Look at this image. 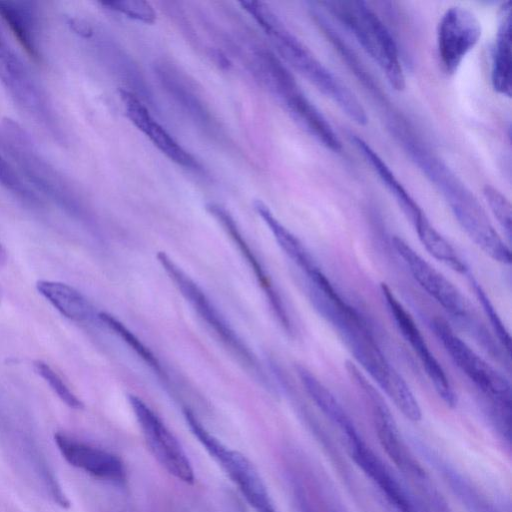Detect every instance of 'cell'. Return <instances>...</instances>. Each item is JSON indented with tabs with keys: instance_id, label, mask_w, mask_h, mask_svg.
<instances>
[{
	"instance_id": "1",
	"label": "cell",
	"mask_w": 512,
	"mask_h": 512,
	"mask_svg": "<svg viewBox=\"0 0 512 512\" xmlns=\"http://www.w3.org/2000/svg\"><path fill=\"white\" fill-rule=\"evenodd\" d=\"M240 4L261 26L288 64L353 122L361 126L368 123L366 110L353 91L291 33L266 4L258 1H242Z\"/></svg>"
},
{
	"instance_id": "2",
	"label": "cell",
	"mask_w": 512,
	"mask_h": 512,
	"mask_svg": "<svg viewBox=\"0 0 512 512\" xmlns=\"http://www.w3.org/2000/svg\"><path fill=\"white\" fill-rule=\"evenodd\" d=\"M318 3L354 36L362 49L378 65L390 86L402 91L406 80L397 44L375 11L364 1Z\"/></svg>"
},
{
	"instance_id": "3",
	"label": "cell",
	"mask_w": 512,
	"mask_h": 512,
	"mask_svg": "<svg viewBox=\"0 0 512 512\" xmlns=\"http://www.w3.org/2000/svg\"><path fill=\"white\" fill-rule=\"evenodd\" d=\"M385 125L407 156L442 194L450 209L474 198V194L430 148L413 125L392 106L385 109Z\"/></svg>"
},
{
	"instance_id": "4",
	"label": "cell",
	"mask_w": 512,
	"mask_h": 512,
	"mask_svg": "<svg viewBox=\"0 0 512 512\" xmlns=\"http://www.w3.org/2000/svg\"><path fill=\"white\" fill-rule=\"evenodd\" d=\"M157 259L181 295L224 346L227 347L246 368L253 371L262 381H265V375L256 356L238 336L201 287L166 253L159 252Z\"/></svg>"
},
{
	"instance_id": "5",
	"label": "cell",
	"mask_w": 512,
	"mask_h": 512,
	"mask_svg": "<svg viewBox=\"0 0 512 512\" xmlns=\"http://www.w3.org/2000/svg\"><path fill=\"white\" fill-rule=\"evenodd\" d=\"M187 425L210 456L224 469L256 512H277L264 481L252 462L213 436L188 408L183 409Z\"/></svg>"
},
{
	"instance_id": "6",
	"label": "cell",
	"mask_w": 512,
	"mask_h": 512,
	"mask_svg": "<svg viewBox=\"0 0 512 512\" xmlns=\"http://www.w3.org/2000/svg\"><path fill=\"white\" fill-rule=\"evenodd\" d=\"M431 327L456 366L482 392L510 407L509 381L455 334L444 320L434 319Z\"/></svg>"
},
{
	"instance_id": "7",
	"label": "cell",
	"mask_w": 512,
	"mask_h": 512,
	"mask_svg": "<svg viewBox=\"0 0 512 512\" xmlns=\"http://www.w3.org/2000/svg\"><path fill=\"white\" fill-rule=\"evenodd\" d=\"M128 400L150 451L165 470L178 480L192 484V465L182 445L162 419L139 397Z\"/></svg>"
},
{
	"instance_id": "8",
	"label": "cell",
	"mask_w": 512,
	"mask_h": 512,
	"mask_svg": "<svg viewBox=\"0 0 512 512\" xmlns=\"http://www.w3.org/2000/svg\"><path fill=\"white\" fill-rule=\"evenodd\" d=\"M482 26L477 16L462 6L449 7L437 28V50L443 70L452 75L477 45Z\"/></svg>"
},
{
	"instance_id": "9",
	"label": "cell",
	"mask_w": 512,
	"mask_h": 512,
	"mask_svg": "<svg viewBox=\"0 0 512 512\" xmlns=\"http://www.w3.org/2000/svg\"><path fill=\"white\" fill-rule=\"evenodd\" d=\"M0 83L14 101L37 121L52 125L45 95L0 29Z\"/></svg>"
},
{
	"instance_id": "10",
	"label": "cell",
	"mask_w": 512,
	"mask_h": 512,
	"mask_svg": "<svg viewBox=\"0 0 512 512\" xmlns=\"http://www.w3.org/2000/svg\"><path fill=\"white\" fill-rule=\"evenodd\" d=\"M293 119L318 143L332 152L342 151L337 134L324 115L306 97L290 72L281 75L269 89Z\"/></svg>"
},
{
	"instance_id": "11",
	"label": "cell",
	"mask_w": 512,
	"mask_h": 512,
	"mask_svg": "<svg viewBox=\"0 0 512 512\" xmlns=\"http://www.w3.org/2000/svg\"><path fill=\"white\" fill-rule=\"evenodd\" d=\"M381 290L397 328L417 354L435 391L448 406L454 407L457 402L456 394L444 369L430 351L418 326L387 285L381 284Z\"/></svg>"
},
{
	"instance_id": "12",
	"label": "cell",
	"mask_w": 512,
	"mask_h": 512,
	"mask_svg": "<svg viewBox=\"0 0 512 512\" xmlns=\"http://www.w3.org/2000/svg\"><path fill=\"white\" fill-rule=\"evenodd\" d=\"M345 439L353 461L398 512H422L411 490L367 446L358 432Z\"/></svg>"
},
{
	"instance_id": "13",
	"label": "cell",
	"mask_w": 512,
	"mask_h": 512,
	"mask_svg": "<svg viewBox=\"0 0 512 512\" xmlns=\"http://www.w3.org/2000/svg\"><path fill=\"white\" fill-rule=\"evenodd\" d=\"M392 242L412 277L435 301L454 316L462 317L467 313V302L457 287L402 238L394 236Z\"/></svg>"
},
{
	"instance_id": "14",
	"label": "cell",
	"mask_w": 512,
	"mask_h": 512,
	"mask_svg": "<svg viewBox=\"0 0 512 512\" xmlns=\"http://www.w3.org/2000/svg\"><path fill=\"white\" fill-rule=\"evenodd\" d=\"M207 210L220 223L226 233L229 234V237L237 246L240 254L253 271L257 282L265 293L269 305L274 315L277 317L279 323L285 330L290 331L291 324L283 301L275 289L266 268L263 266L258 256L255 254L251 246L247 243L245 237L242 235V232L239 229L235 219L232 217L229 211H227V209L216 203L207 204Z\"/></svg>"
},
{
	"instance_id": "15",
	"label": "cell",
	"mask_w": 512,
	"mask_h": 512,
	"mask_svg": "<svg viewBox=\"0 0 512 512\" xmlns=\"http://www.w3.org/2000/svg\"><path fill=\"white\" fill-rule=\"evenodd\" d=\"M55 443L72 466L111 483L122 484L126 480L124 464L116 455L61 433L55 434Z\"/></svg>"
},
{
	"instance_id": "16",
	"label": "cell",
	"mask_w": 512,
	"mask_h": 512,
	"mask_svg": "<svg viewBox=\"0 0 512 512\" xmlns=\"http://www.w3.org/2000/svg\"><path fill=\"white\" fill-rule=\"evenodd\" d=\"M120 97L129 120L149 138L160 152L182 167L189 169H197L199 167L198 162L192 155L155 121L148 108L136 94L126 89H121Z\"/></svg>"
},
{
	"instance_id": "17",
	"label": "cell",
	"mask_w": 512,
	"mask_h": 512,
	"mask_svg": "<svg viewBox=\"0 0 512 512\" xmlns=\"http://www.w3.org/2000/svg\"><path fill=\"white\" fill-rule=\"evenodd\" d=\"M512 2H504L498 12V24L491 63V84L495 92L510 98L512 95L511 52Z\"/></svg>"
},
{
	"instance_id": "18",
	"label": "cell",
	"mask_w": 512,
	"mask_h": 512,
	"mask_svg": "<svg viewBox=\"0 0 512 512\" xmlns=\"http://www.w3.org/2000/svg\"><path fill=\"white\" fill-rule=\"evenodd\" d=\"M350 140L359 154H361L371 169L377 174L379 180L393 196L412 225L426 216L421 207L378 153L367 142L356 135H350Z\"/></svg>"
},
{
	"instance_id": "19",
	"label": "cell",
	"mask_w": 512,
	"mask_h": 512,
	"mask_svg": "<svg viewBox=\"0 0 512 512\" xmlns=\"http://www.w3.org/2000/svg\"><path fill=\"white\" fill-rule=\"evenodd\" d=\"M0 16L15 37L35 60L41 58L40 23L38 10L29 1L0 0Z\"/></svg>"
},
{
	"instance_id": "20",
	"label": "cell",
	"mask_w": 512,
	"mask_h": 512,
	"mask_svg": "<svg viewBox=\"0 0 512 512\" xmlns=\"http://www.w3.org/2000/svg\"><path fill=\"white\" fill-rule=\"evenodd\" d=\"M420 449L467 512H500L473 482L455 467L427 447L420 445Z\"/></svg>"
},
{
	"instance_id": "21",
	"label": "cell",
	"mask_w": 512,
	"mask_h": 512,
	"mask_svg": "<svg viewBox=\"0 0 512 512\" xmlns=\"http://www.w3.org/2000/svg\"><path fill=\"white\" fill-rule=\"evenodd\" d=\"M36 289L60 314L75 322H87L95 316L94 307L74 287L50 280H39Z\"/></svg>"
},
{
	"instance_id": "22",
	"label": "cell",
	"mask_w": 512,
	"mask_h": 512,
	"mask_svg": "<svg viewBox=\"0 0 512 512\" xmlns=\"http://www.w3.org/2000/svg\"><path fill=\"white\" fill-rule=\"evenodd\" d=\"M297 373L311 399L338 427L344 437L357 432L353 421L335 396L309 370L303 366H298Z\"/></svg>"
},
{
	"instance_id": "23",
	"label": "cell",
	"mask_w": 512,
	"mask_h": 512,
	"mask_svg": "<svg viewBox=\"0 0 512 512\" xmlns=\"http://www.w3.org/2000/svg\"><path fill=\"white\" fill-rule=\"evenodd\" d=\"M253 205L258 215L269 227L278 245L300 269L308 274L317 268L302 242L273 215L262 201L256 200Z\"/></svg>"
},
{
	"instance_id": "24",
	"label": "cell",
	"mask_w": 512,
	"mask_h": 512,
	"mask_svg": "<svg viewBox=\"0 0 512 512\" xmlns=\"http://www.w3.org/2000/svg\"><path fill=\"white\" fill-rule=\"evenodd\" d=\"M424 248L438 261L454 271L466 272V265L451 244L433 227L425 216L413 225Z\"/></svg>"
},
{
	"instance_id": "25",
	"label": "cell",
	"mask_w": 512,
	"mask_h": 512,
	"mask_svg": "<svg viewBox=\"0 0 512 512\" xmlns=\"http://www.w3.org/2000/svg\"><path fill=\"white\" fill-rule=\"evenodd\" d=\"M97 318L125 342L153 371L158 375H163V368L156 356L122 322L107 312H99Z\"/></svg>"
},
{
	"instance_id": "26",
	"label": "cell",
	"mask_w": 512,
	"mask_h": 512,
	"mask_svg": "<svg viewBox=\"0 0 512 512\" xmlns=\"http://www.w3.org/2000/svg\"><path fill=\"white\" fill-rule=\"evenodd\" d=\"M159 73L162 74V81L169 87L174 97L195 119H199L202 122L208 119V112L196 95L189 90V86L187 87L184 83L179 81V79H176L169 70L162 69Z\"/></svg>"
},
{
	"instance_id": "27",
	"label": "cell",
	"mask_w": 512,
	"mask_h": 512,
	"mask_svg": "<svg viewBox=\"0 0 512 512\" xmlns=\"http://www.w3.org/2000/svg\"><path fill=\"white\" fill-rule=\"evenodd\" d=\"M33 368L67 406L73 409L83 408L82 401L70 390L64 380L50 365L42 360H35Z\"/></svg>"
},
{
	"instance_id": "28",
	"label": "cell",
	"mask_w": 512,
	"mask_h": 512,
	"mask_svg": "<svg viewBox=\"0 0 512 512\" xmlns=\"http://www.w3.org/2000/svg\"><path fill=\"white\" fill-rule=\"evenodd\" d=\"M101 5L109 10L125 15L130 19L152 24L156 20L154 8L146 1L142 0H113L102 1Z\"/></svg>"
},
{
	"instance_id": "29",
	"label": "cell",
	"mask_w": 512,
	"mask_h": 512,
	"mask_svg": "<svg viewBox=\"0 0 512 512\" xmlns=\"http://www.w3.org/2000/svg\"><path fill=\"white\" fill-rule=\"evenodd\" d=\"M483 194L491 212L510 240L512 232V208L509 200L497 188L488 184L484 186Z\"/></svg>"
},
{
	"instance_id": "30",
	"label": "cell",
	"mask_w": 512,
	"mask_h": 512,
	"mask_svg": "<svg viewBox=\"0 0 512 512\" xmlns=\"http://www.w3.org/2000/svg\"><path fill=\"white\" fill-rule=\"evenodd\" d=\"M0 186L29 203H36V196L24 185L14 168L0 154Z\"/></svg>"
},
{
	"instance_id": "31",
	"label": "cell",
	"mask_w": 512,
	"mask_h": 512,
	"mask_svg": "<svg viewBox=\"0 0 512 512\" xmlns=\"http://www.w3.org/2000/svg\"><path fill=\"white\" fill-rule=\"evenodd\" d=\"M476 293L481 300L486 312L488 313V316L491 318V322L496 330L498 332V336L502 344L506 347L508 352L510 351V336L503 327V324L501 323L499 317L494 311V308L491 306L490 302L487 299V296L485 293L481 290L479 286H475Z\"/></svg>"
},
{
	"instance_id": "32",
	"label": "cell",
	"mask_w": 512,
	"mask_h": 512,
	"mask_svg": "<svg viewBox=\"0 0 512 512\" xmlns=\"http://www.w3.org/2000/svg\"><path fill=\"white\" fill-rule=\"evenodd\" d=\"M70 25L75 32L84 37H90L92 35L90 25L80 19H70Z\"/></svg>"
},
{
	"instance_id": "33",
	"label": "cell",
	"mask_w": 512,
	"mask_h": 512,
	"mask_svg": "<svg viewBox=\"0 0 512 512\" xmlns=\"http://www.w3.org/2000/svg\"><path fill=\"white\" fill-rule=\"evenodd\" d=\"M7 258H8L7 251L4 248V246L2 245V243L0 242V266H3L6 264Z\"/></svg>"
}]
</instances>
